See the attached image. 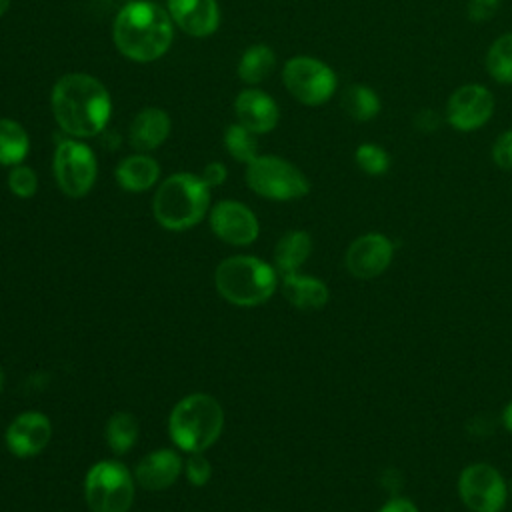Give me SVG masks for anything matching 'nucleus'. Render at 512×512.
Returning a JSON list of instances; mask_svg holds the SVG:
<instances>
[{
	"label": "nucleus",
	"mask_w": 512,
	"mask_h": 512,
	"mask_svg": "<svg viewBox=\"0 0 512 512\" xmlns=\"http://www.w3.org/2000/svg\"><path fill=\"white\" fill-rule=\"evenodd\" d=\"M50 108L64 134L84 140L98 136L106 128L112 116V98L96 76L68 72L52 86Z\"/></svg>",
	"instance_id": "f257e3e1"
},
{
	"label": "nucleus",
	"mask_w": 512,
	"mask_h": 512,
	"mask_svg": "<svg viewBox=\"0 0 512 512\" xmlns=\"http://www.w3.org/2000/svg\"><path fill=\"white\" fill-rule=\"evenodd\" d=\"M116 50L138 64L162 58L174 40V22L162 6L148 0L124 4L112 24Z\"/></svg>",
	"instance_id": "f03ea898"
},
{
	"label": "nucleus",
	"mask_w": 512,
	"mask_h": 512,
	"mask_svg": "<svg viewBox=\"0 0 512 512\" xmlns=\"http://www.w3.org/2000/svg\"><path fill=\"white\" fill-rule=\"evenodd\" d=\"M210 186L202 176L176 172L162 180L152 198L156 222L172 232L194 228L210 212Z\"/></svg>",
	"instance_id": "7ed1b4c3"
},
{
	"label": "nucleus",
	"mask_w": 512,
	"mask_h": 512,
	"mask_svg": "<svg viewBox=\"0 0 512 512\" xmlns=\"http://www.w3.org/2000/svg\"><path fill=\"white\" fill-rule=\"evenodd\" d=\"M278 276L274 264L258 256L234 254L216 266L214 286L226 302L248 308L260 306L274 296L280 284Z\"/></svg>",
	"instance_id": "20e7f679"
},
{
	"label": "nucleus",
	"mask_w": 512,
	"mask_h": 512,
	"mask_svg": "<svg viewBox=\"0 0 512 512\" xmlns=\"http://www.w3.org/2000/svg\"><path fill=\"white\" fill-rule=\"evenodd\" d=\"M224 428L220 402L206 392L180 398L168 416V434L174 446L186 454L206 452L216 444Z\"/></svg>",
	"instance_id": "39448f33"
},
{
	"label": "nucleus",
	"mask_w": 512,
	"mask_h": 512,
	"mask_svg": "<svg viewBox=\"0 0 512 512\" xmlns=\"http://www.w3.org/2000/svg\"><path fill=\"white\" fill-rule=\"evenodd\" d=\"M136 496V478L118 460H100L84 476V500L92 512H128Z\"/></svg>",
	"instance_id": "423d86ee"
},
{
	"label": "nucleus",
	"mask_w": 512,
	"mask_h": 512,
	"mask_svg": "<svg viewBox=\"0 0 512 512\" xmlns=\"http://www.w3.org/2000/svg\"><path fill=\"white\" fill-rule=\"evenodd\" d=\"M244 178L252 192L274 202L298 200L310 192L306 174L286 158L274 154H258L246 164Z\"/></svg>",
	"instance_id": "0eeeda50"
},
{
	"label": "nucleus",
	"mask_w": 512,
	"mask_h": 512,
	"mask_svg": "<svg viewBox=\"0 0 512 512\" xmlns=\"http://www.w3.org/2000/svg\"><path fill=\"white\" fill-rule=\"evenodd\" d=\"M282 82L292 98L306 106L326 104L336 88V72L314 56H292L282 66Z\"/></svg>",
	"instance_id": "6e6552de"
},
{
	"label": "nucleus",
	"mask_w": 512,
	"mask_h": 512,
	"mask_svg": "<svg viewBox=\"0 0 512 512\" xmlns=\"http://www.w3.org/2000/svg\"><path fill=\"white\" fill-rule=\"evenodd\" d=\"M52 172L58 188L68 198L86 196L98 176V160L94 150L78 138H62L56 144Z\"/></svg>",
	"instance_id": "1a4fd4ad"
},
{
	"label": "nucleus",
	"mask_w": 512,
	"mask_h": 512,
	"mask_svg": "<svg viewBox=\"0 0 512 512\" xmlns=\"http://www.w3.org/2000/svg\"><path fill=\"white\" fill-rule=\"evenodd\" d=\"M456 490L470 512H502L510 496L500 470L486 462L468 464L458 476Z\"/></svg>",
	"instance_id": "9d476101"
},
{
	"label": "nucleus",
	"mask_w": 512,
	"mask_h": 512,
	"mask_svg": "<svg viewBox=\"0 0 512 512\" xmlns=\"http://www.w3.org/2000/svg\"><path fill=\"white\" fill-rule=\"evenodd\" d=\"M496 100L490 88L478 82L458 86L446 102V122L456 132H476L486 126L494 114Z\"/></svg>",
	"instance_id": "9b49d317"
},
{
	"label": "nucleus",
	"mask_w": 512,
	"mask_h": 512,
	"mask_svg": "<svg viewBox=\"0 0 512 512\" xmlns=\"http://www.w3.org/2000/svg\"><path fill=\"white\" fill-rule=\"evenodd\" d=\"M210 230L216 238L232 246H248L260 234L256 214L238 200H220L208 212Z\"/></svg>",
	"instance_id": "f8f14e48"
},
{
	"label": "nucleus",
	"mask_w": 512,
	"mask_h": 512,
	"mask_svg": "<svg viewBox=\"0 0 512 512\" xmlns=\"http://www.w3.org/2000/svg\"><path fill=\"white\" fill-rule=\"evenodd\" d=\"M394 258V244L380 232H366L350 242L344 254L346 270L358 280L380 276Z\"/></svg>",
	"instance_id": "ddd939ff"
},
{
	"label": "nucleus",
	"mask_w": 512,
	"mask_h": 512,
	"mask_svg": "<svg viewBox=\"0 0 512 512\" xmlns=\"http://www.w3.org/2000/svg\"><path fill=\"white\" fill-rule=\"evenodd\" d=\"M52 438V422L38 410L18 414L4 432L6 448L16 458H32L40 454Z\"/></svg>",
	"instance_id": "4468645a"
},
{
	"label": "nucleus",
	"mask_w": 512,
	"mask_h": 512,
	"mask_svg": "<svg viewBox=\"0 0 512 512\" xmlns=\"http://www.w3.org/2000/svg\"><path fill=\"white\" fill-rule=\"evenodd\" d=\"M184 472V458L178 450L158 448L144 454L134 468L136 484L144 490H166L170 488L180 474Z\"/></svg>",
	"instance_id": "2eb2a0df"
},
{
	"label": "nucleus",
	"mask_w": 512,
	"mask_h": 512,
	"mask_svg": "<svg viewBox=\"0 0 512 512\" xmlns=\"http://www.w3.org/2000/svg\"><path fill=\"white\" fill-rule=\"evenodd\" d=\"M172 22L188 36L206 38L220 26V8L216 0H168Z\"/></svg>",
	"instance_id": "dca6fc26"
},
{
	"label": "nucleus",
	"mask_w": 512,
	"mask_h": 512,
	"mask_svg": "<svg viewBox=\"0 0 512 512\" xmlns=\"http://www.w3.org/2000/svg\"><path fill=\"white\" fill-rule=\"evenodd\" d=\"M234 112L242 126L254 134H268L280 120V108L276 100L258 88L242 90L234 100Z\"/></svg>",
	"instance_id": "f3484780"
},
{
	"label": "nucleus",
	"mask_w": 512,
	"mask_h": 512,
	"mask_svg": "<svg viewBox=\"0 0 512 512\" xmlns=\"http://www.w3.org/2000/svg\"><path fill=\"white\" fill-rule=\"evenodd\" d=\"M170 128L172 120L168 112L158 106H148L142 108L130 122L128 140L132 148L140 152H152L166 142V138L170 136Z\"/></svg>",
	"instance_id": "a211bd4d"
},
{
	"label": "nucleus",
	"mask_w": 512,
	"mask_h": 512,
	"mask_svg": "<svg viewBox=\"0 0 512 512\" xmlns=\"http://www.w3.org/2000/svg\"><path fill=\"white\" fill-rule=\"evenodd\" d=\"M280 290H282V296L294 308L304 312L324 308L330 298V290L320 278L300 274V272L280 276Z\"/></svg>",
	"instance_id": "6ab92c4d"
},
{
	"label": "nucleus",
	"mask_w": 512,
	"mask_h": 512,
	"mask_svg": "<svg viewBox=\"0 0 512 512\" xmlns=\"http://www.w3.org/2000/svg\"><path fill=\"white\" fill-rule=\"evenodd\" d=\"M114 178L116 184L126 192H146L158 182L160 164L144 152L130 154L120 160L114 170Z\"/></svg>",
	"instance_id": "aec40b11"
},
{
	"label": "nucleus",
	"mask_w": 512,
	"mask_h": 512,
	"mask_svg": "<svg viewBox=\"0 0 512 512\" xmlns=\"http://www.w3.org/2000/svg\"><path fill=\"white\" fill-rule=\"evenodd\" d=\"M312 254V236L306 230H288L274 248L272 264L280 276L300 272Z\"/></svg>",
	"instance_id": "412c9836"
},
{
	"label": "nucleus",
	"mask_w": 512,
	"mask_h": 512,
	"mask_svg": "<svg viewBox=\"0 0 512 512\" xmlns=\"http://www.w3.org/2000/svg\"><path fill=\"white\" fill-rule=\"evenodd\" d=\"M342 110L356 122H370L382 110V100L378 92L366 84H350L340 98Z\"/></svg>",
	"instance_id": "4be33fe9"
},
{
	"label": "nucleus",
	"mask_w": 512,
	"mask_h": 512,
	"mask_svg": "<svg viewBox=\"0 0 512 512\" xmlns=\"http://www.w3.org/2000/svg\"><path fill=\"white\" fill-rule=\"evenodd\" d=\"M276 68V54L268 44L248 46L238 60V76L246 84H260Z\"/></svg>",
	"instance_id": "5701e85b"
},
{
	"label": "nucleus",
	"mask_w": 512,
	"mask_h": 512,
	"mask_svg": "<svg viewBox=\"0 0 512 512\" xmlns=\"http://www.w3.org/2000/svg\"><path fill=\"white\" fill-rule=\"evenodd\" d=\"M30 152V136L12 118H0V166L22 164Z\"/></svg>",
	"instance_id": "b1692460"
},
{
	"label": "nucleus",
	"mask_w": 512,
	"mask_h": 512,
	"mask_svg": "<svg viewBox=\"0 0 512 512\" xmlns=\"http://www.w3.org/2000/svg\"><path fill=\"white\" fill-rule=\"evenodd\" d=\"M106 444L114 454H126L138 440V420L134 414L118 410L114 412L104 428Z\"/></svg>",
	"instance_id": "393cba45"
},
{
	"label": "nucleus",
	"mask_w": 512,
	"mask_h": 512,
	"mask_svg": "<svg viewBox=\"0 0 512 512\" xmlns=\"http://www.w3.org/2000/svg\"><path fill=\"white\" fill-rule=\"evenodd\" d=\"M486 72L498 84H512V32H504L492 40L486 50Z\"/></svg>",
	"instance_id": "a878e982"
},
{
	"label": "nucleus",
	"mask_w": 512,
	"mask_h": 512,
	"mask_svg": "<svg viewBox=\"0 0 512 512\" xmlns=\"http://www.w3.org/2000/svg\"><path fill=\"white\" fill-rule=\"evenodd\" d=\"M258 134L242 126L240 122H234L226 126L224 130V148L226 152L242 164H250L258 156Z\"/></svg>",
	"instance_id": "bb28decb"
},
{
	"label": "nucleus",
	"mask_w": 512,
	"mask_h": 512,
	"mask_svg": "<svg viewBox=\"0 0 512 512\" xmlns=\"http://www.w3.org/2000/svg\"><path fill=\"white\" fill-rule=\"evenodd\" d=\"M354 162L368 176H382L390 170V164H392L388 150H384L374 142L358 144L354 150Z\"/></svg>",
	"instance_id": "cd10ccee"
},
{
	"label": "nucleus",
	"mask_w": 512,
	"mask_h": 512,
	"mask_svg": "<svg viewBox=\"0 0 512 512\" xmlns=\"http://www.w3.org/2000/svg\"><path fill=\"white\" fill-rule=\"evenodd\" d=\"M8 188L18 198H32L38 192V174L24 162L16 164L8 172Z\"/></svg>",
	"instance_id": "c85d7f7f"
},
{
	"label": "nucleus",
	"mask_w": 512,
	"mask_h": 512,
	"mask_svg": "<svg viewBox=\"0 0 512 512\" xmlns=\"http://www.w3.org/2000/svg\"><path fill=\"white\" fill-rule=\"evenodd\" d=\"M184 474L192 486H206L212 478V464L204 452H190L184 460Z\"/></svg>",
	"instance_id": "c756f323"
},
{
	"label": "nucleus",
	"mask_w": 512,
	"mask_h": 512,
	"mask_svg": "<svg viewBox=\"0 0 512 512\" xmlns=\"http://www.w3.org/2000/svg\"><path fill=\"white\" fill-rule=\"evenodd\" d=\"M492 162L502 170H512V128L500 132L492 144Z\"/></svg>",
	"instance_id": "7c9ffc66"
},
{
	"label": "nucleus",
	"mask_w": 512,
	"mask_h": 512,
	"mask_svg": "<svg viewBox=\"0 0 512 512\" xmlns=\"http://www.w3.org/2000/svg\"><path fill=\"white\" fill-rule=\"evenodd\" d=\"M498 8H500V0H470L466 6V12L472 22H486L496 14Z\"/></svg>",
	"instance_id": "2f4dec72"
},
{
	"label": "nucleus",
	"mask_w": 512,
	"mask_h": 512,
	"mask_svg": "<svg viewBox=\"0 0 512 512\" xmlns=\"http://www.w3.org/2000/svg\"><path fill=\"white\" fill-rule=\"evenodd\" d=\"M414 126L416 130L420 132H436L440 128V116L436 110H430V108H422L420 112H416L414 116Z\"/></svg>",
	"instance_id": "473e14b6"
},
{
	"label": "nucleus",
	"mask_w": 512,
	"mask_h": 512,
	"mask_svg": "<svg viewBox=\"0 0 512 512\" xmlns=\"http://www.w3.org/2000/svg\"><path fill=\"white\" fill-rule=\"evenodd\" d=\"M202 180L210 186V188H216V186H220V184H224V180H226V176H228V170H226V166L222 164V162H208L206 166H204V170H202Z\"/></svg>",
	"instance_id": "72a5a7b5"
},
{
	"label": "nucleus",
	"mask_w": 512,
	"mask_h": 512,
	"mask_svg": "<svg viewBox=\"0 0 512 512\" xmlns=\"http://www.w3.org/2000/svg\"><path fill=\"white\" fill-rule=\"evenodd\" d=\"M378 512H420V510L416 508V504L412 500L396 496V498L388 500Z\"/></svg>",
	"instance_id": "f704fd0d"
},
{
	"label": "nucleus",
	"mask_w": 512,
	"mask_h": 512,
	"mask_svg": "<svg viewBox=\"0 0 512 512\" xmlns=\"http://www.w3.org/2000/svg\"><path fill=\"white\" fill-rule=\"evenodd\" d=\"M502 426L512 434V400L502 410Z\"/></svg>",
	"instance_id": "c9c22d12"
},
{
	"label": "nucleus",
	"mask_w": 512,
	"mask_h": 512,
	"mask_svg": "<svg viewBox=\"0 0 512 512\" xmlns=\"http://www.w3.org/2000/svg\"><path fill=\"white\" fill-rule=\"evenodd\" d=\"M8 8H10V0H0V18L6 14Z\"/></svg>",
	"instance_id": "e433bc0d"
},
{
	"label": "nucleus",
	"mask_w": 512,
	"mask_h": 512,
	"mask_svg": "<svg viewBox=\"0 0 512 512\" xmlns=\"http://www.w3.org/2000/svg\"><path fill=\"white\" fill-rule=\"evenodd\" d=\"M4 384H6V374H4V368L0 364V392L4 390Z\"/></svg>",
	"instance_id": "4c0bfd02"
},
{
	"label": "nucleus",
	"mask_w": 512,
	"mask_h": 512,
	"mask_svg": "<svg viewBox=\"0 0 512 512\" xmlns=\"http://www.w3.org/2000/svg\"><path fill=\"white\" fill-rule=\"evenodd\" d=\"M508 490H510V498H512V478H510V484H508Z\"/></svg>",
	"instance_id": "58836bf2"
}]
</instances>
